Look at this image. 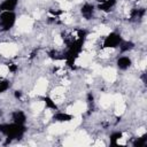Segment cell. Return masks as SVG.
Segmentation results:
<instances>
[{
	"mask_svg": "<svg viewBox=\"0 0 147 147\" xmlns=\"http://www.w3.org/2000/svg\"><path fill=\"white\" fill-rule=\"evenodd\" d=\"M33 26V21L28 16H22L17 21V29L21 32H28Z\"/></svg>",
	"mask_w": 147,
	"mask_h": 147,
	"instance_id": "cell-1",
	"label": "cell"
},
{
	"mask_svg": "<svg viewBox=\"0 0 147 147\" xmlns=\"http://www.w3.org/2000/svg\"><path fill=\"white\" fill-rule=\"evenodd\" d=\"M18 48L13 44H1L0 45V54L3 56H15Z\"/></svg>",
	"mask_w": 147,
	"mask_h": 147,
	"instance_id": "cell-2",
	"label": "cell"
},
{
	"mask_svg": "<svg viewBox=\"0 0 147 147\" xmlns=\"http://www.w3.org/2000/svg\"><path fill=\"white\" fill-rule=\"evenodd\" d=\"M119 42H121V37L119 36H117L115 33H109L105 38L103 46L105 47H113V48H115Z\"/></svg>",
	"mask_w": 147,
	"mask_h": 147,
	"instance_id": "cell-3",
	"label": "cell"
},
{
	"mask_svg": "<svg viewBox=\"0 0 147 147\" xmlns=\"http://www.w3.org/2000/svg\"><path fill=\"white\" fill-rule=\"evenodd\" d=\"M14 20H15V16L13 13L10 11H3L2 15H1V24H2V28L3 29H8L13 25L14 23Z\"/></svg>",
	"mask_w": 147,
	"mask_h": 147,
	"instance_id": "cell-4",
	"label": "cell"
},
{
	"mask_svg": "<svg viewBox=\"0 0 147 147\" xmlns=\"http://www.w3.org/2000/svg\"><path fill=\"white\" fill-rule=\"evenodd\" d=\"M86 110V103L85 102H76L72 106H70L68 108V113L70 115H80L82 113H84Z\"/></svg>",
	"mask_w": 147,
	"mask_h": 147,
	"instance_id": "cell-5",
	"label": "cell"
},
{
	"mask_svg": "<svg viewBox=\"0 0 147 147\" xmlns=\"http://www.w3.org/2000/svg\"><path fill=\"white\" fill-rule=\"evenodd\" d=\"M47 80L45 78H40L37 80V84H36V87H34V93L37 95H44L45 92H46V88H47Z\"/></svg>",
	"mask_w": 147,
	"mask_h": 147,
	"instance_id": "cell-6",
	"label": "cell"
},
{
	"mask_svg": "<svg viewBox=\"0 0 147 147\" xmlns=\"http://www.w3.org/2000/svg\"><path fill=\"white\" fill-rule=\"evenodd\" d=\"M100 74H101L102 77H103L107 82H109V83H113V82H115V79H116V70L113 69V68H106V69H103Z\"/></svg>",
	"mask_w": 147,
	"mask_h": 147,
	"instance_id": "cell-7",
	"label": "cell"
},
{
	"mask_svg": "<svg viewBox=\"0 0 147 147\" xmlns=\"http://www.w3.org/2000/svg\"><path fill=\"white\" fill-rule=\"evenodd\" d=\"M113 103H114L113 96L109 95V94H105V95H102L101 99H100V105H101V107H103V108H108V107H110V105H113Z\"/></svg>",
	"mask_w": 147,
	"mask_h": 147,
	"instance_id": "cell-8",
	"label": "cell"
},
{
	"mask_svg": "<svg viewBox=\"0 0 147 147\" xmlns=\"http://www.w3.org/2000/svg\"><path fill=\"white\" fill-rule=\"evenodd\" d=\"M16 0H6L1 6H0V8H1V10H3V11H9V10H13L14 9V7L16 6Z\"/></svg>",
	"mask_w": 147,
	"mask_h": 147,
	"instance_id": "cell-9",
	"label": "cell"
},
{
	"mask_svg": "<svg viewBox=\"0 0 147 147\" xmlns=\"http://www.w3.org/2000/svg\"><path fill=\"white\" fill-rule=\"evenodd\" d=\"M45 101H34L32 105H31V109L34 111V113H40L44 110L45 108Z\"/></svg>",
	"mask_w": 147,
	"mask_h": 147,
	"instance_id": "cell-10",
	"label": "cell"
},
{
	"mask_svg": "<svg viewBox=\"0 0 147 147\" xmlns=\"http://www.w3.org/2000/svg\"><path fill=\"white\" fill-rule=\"evenodd\" d=\"M55 117V119L57 121V122H61V123H67V122H69L72 117H71V115L70 114H67V113H60V114H57L56 116H54Z\"/></svg>",
	"mask_w": 147,
	"mask_h": 147,
	"instance_id": "cell-11",
	"label": "cell"
},
{
	"mask_svg": "<svg viewBox=\"0 0 147 147\" xmlns=\"http://www.w3.org/2000/svg\"><path fill=\"white\" fill-rule=\"evenodd\" d=\"M130 64H131V61H130L129 57H125V56H124V57H121V59L118 60V67L122 68V69L129 68Z\"/></svg>",
	"mask_w": 147,
	"mask_h": 147,
	"instance_id": "cell-12",
	"label": "cell"
},
{
	"mask_svg": "<svg viewBox=\"0 0 147 147\" xmlns=\"http://www.w3.org/2000/svg\"><path fill=\"white\" fill-rule=\"evenodd\" d=\"M82 13H83V15H84L86 18H88V17H91V16H92L93 7H92L91 5H85V6L83 7V9H82Z\"/></svg>",
	"mask_w": 147,
	"mask_h": 147,
	"instance_id": "cell-13",
	"label": "cell"
},
{
	"mask_svg": "<svg viewBox=\"0 0 147 147\" xmlns=\"http://www.w3.org/2000/svg\"><path fill=\"white\" fill-rule=\"evenodd\" d=\"M72 2L71 1H67V0H63V1H61L60 2V7H61V9L62 10H64V11H69L71 8H72Z\"/></svg>",
	"mask_w": 147,
	"mask_h": 147,
	"instance_id": "cell-14",
	"label": "cell"
},
{
	"mask_svg": "<svg viewBox=\"0 0 147 147\" xmlns=\"http://www.w3.org/2000/svg\"><path fill=\"white\" fill-rule=\"evenodd\" d=\"M125 110V103L124 102H119V103H115V113L116 115H122Z\"/></svg>",
	"mask_w": 147,
	"mask_h": 147,
	"instance_id": "cell-15",
	"label": "cell"
},
{
	"mask_svg": "<svg viewBox=\"0 0 147 147\" xmlns=\"http://www.w3.org/2000/svg\"><path fill=\"white\" fill-rule=\"evenodd\" d=\"M14 121H15V123H17V124H22V123L25 121V116H24L21 111H17V113L14 114Z\"/></svg>",
	"mask_w": 147,
	"mask_h": 147,
	"instance_id": "cell-16",
	"label": "cell"
},
{
	"mask_svg": "<svg viewBox=\"0 0 147 147\" xmlns=\"http://www.w3.org/2000/svg\"><path fill=\"white\" fill-rule=\"evenodd\" d=\"M92 71L94 74H100L101 72V65L100 64H96V63L92 64Z\"/></svg>",
	"mask_w": 147,
	"mask_h": 147,
	"instance_id": "cell-17",
	"label": "cell"
},
{
	"mask_svg": "<svg viewBox=\"0 0 147 147\" xmlns=\"http://www.w3.org/2000/svg\"><path fill=\"white\" fill-rule=\"evenodd\" d=\"M132 46H133V44H132V42H124V44L122 45L121 49H122V51H127V49H131V48H132Z\"/></svg>",
	"mask_w": 147,
	"mask_h": 147,
	"instance_id": "cell-18",
	"label": "cell"
},
{
	"mask_svg": "<svg viewBox=\"0 0 147 147\" xmlns=\"http://www.w3.org/2000/svg\"><path fill=\"white\" fill-rule=\"evenodd\" d=\"M137 133H138V136H139V137H142V136L146 133V129H145V127H140V129H138Z\"/></svg>",
	"mask_w": 147,
	"mask_h": 147,
	"instance_id": "cell-19",
	"label": "cell"
},
{
	"mask_svg": "<svg viewBox=\"0 0 147 147\" xmlns=\"http://www.w3.org/2000/svg\"><path fill=\"white\" fill-rule=\"evenodd\" d=\"M7 88V84L5 83V82H2V83H0V93L2 92V91H5Z\"/></svg>",
	"mask_w": 147,
	"mask_h": 147,
	"instance_id": "cell-20",
	"label": "cell"
},
{
	"mask_svg": "<svg viewBox=\"0 0 147 147\" xmlns=\"http://www.w3.org/2000/svg\"><path fill=\"white\" fill-rule=\"evenodd\" d=\"M40 16H41V14H40L39 11H34V13H33V18L39 20V18H40Z\"/></svg>",
	"mask_w": 147,
	"mask_h": 147,
	"instance_id": "cell-21",
	"label": "cell"
},
{
	"mask_svg": "<svg viewBox=\"0 0 147 147\" xmlns=\"http://www.w3.org/2000/svg\"><path fill=\"white\" fill-rule=\"evenodd\" d=\"M94 145H99V146L101 145V146H105V142H103V141H101V140H98V141H96Z\"/></svg>",
	"mask_w": 147,
	"mask_h": 147,
	"instance_id": "cell-22",
	"label": "cell"
},
{
	"mask_svg": "<svg viewBox=\"0 0 147 147\" xmlns=\"http://www.w3.org/2000/svg\"><path fill=\"white\" fill-rule=\"evenodd\" d=\"M83 0H72V3H79V2H82Z\"/></svg>",
	"mask_w": 147,
	"mask_h": 147,
	"instance_id": "cell-23",
	"label": "cell"
}]
</instances>
